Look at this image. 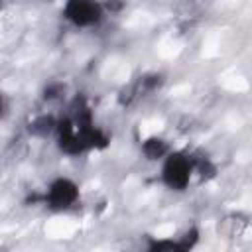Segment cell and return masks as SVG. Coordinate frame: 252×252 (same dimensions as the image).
<instances>
[{
	"label": "cell",
	"instance_id": "obj_5",
	"mask_svg": "<svg viewBox=\"0 0 252 252\" xmlns=\"http://www.w3.org/2000/svg\"><path fill=\"white\" fill-rule=\"evenodd\" d=\"M55 120H53V116H47V114H43V116H39V118H35L32 124H30V130L33 132V134H39V136H45L47 132H51V130H55Z\"/></svg>",
	"mask_w": 252,
	"mask_h": 252
},
{
	"label": "cell",
	"instance_id": "obj_1",
	"mask_svg": "<svg viewBox=\"0 0 252 252\" xmlns=\"http://www.w3.org/2000/svg\"><path fill=\"white\" fill-rule=\"evenodd\" d=\"M193 169V158H189L183 152H169L161 167V179L169 189L183 191L191 181Z\"/></svg>",
	"mask_w": 252,
	"mask_h": 252
},
{
	"label": "cell",
	"instance_id": "obj_6",
	"mask_svg": "<svg viewBox=\"0 0 252 252\" xmlns=\"http://www.w3.org/2000/svg\"><path fill=\"white\" fill-rule=\"evenodd\" d=\"M0 112H2V100H0Z\"/></svg>",
	"mask_w": 252,
	"mask_h": 252
},
{
	"label": "cell",
	"instance_id": "obj_3",
	"mask_svg": "<svg viewBox=\"0 0 252 252\" xmlns=\"http://www.w3.org/2000/svg\"><path fill=\"white\" fill-rule=\"evenodd\" d=\"M77 199H79V187L69 177H57L55 181H51L45 193V203L53 211L69 209L71 205L77 203Z\"/></svg>",
	"mask_w": 252,
	"mask_h": 252
},
{
	"label": "cell",
	"instance_id": "obj_4",
	"mask_svg": "<svg viewBox=\"0 0 252 252\" xmlns=\"http://www.w3.org/2000/svg\"><path fill=\"white\" fill-rule=\"evenodd\" d=\"M142 152H144V156L148 159H161V158H165L169 154V146H167L165 140L154 136V138H148L142 144Z\"/></svg>",
	"mask_w": 252,
	"mask_h": 252
},
{
	"label": "cell",
	"instance_id": "obj_2",
	"mask_svg": "<svg viewBox=\"0 0 252 252\" xmlns=\"http://www.w3.org/2000/svg\"><path fill=\"white\" fill-rule=\"evenodd\" d=\"M104 8L98 0H67L63 16L77 28H89L100 22Z\"/></svg>",
	"mask_w": 252,
	"mask_h": 252
}]
</instances>
